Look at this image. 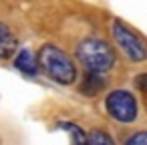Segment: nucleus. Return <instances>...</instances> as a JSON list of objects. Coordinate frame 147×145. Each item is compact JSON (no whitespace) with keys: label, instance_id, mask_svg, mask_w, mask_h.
<instances>
[{"label":"nucleus","instance_id":"nucleus-1","mask_svg":"<svg viewBox=\"0 0 147 145\" xmlns=\"http://www.w3.org/2000/svg\"><path fill=\"white\" fill-rule=\"evenodd\" d=\"M38 69L59 85H71L77 81V67L73 59L55 45H45L36 55Z\"/></svg>","mask_w":147,"mask_h":145},{"label":"nucleus","instance_id":"nucleus-2","mask_svg":"<svg viewBox=\"0 0 147 145\" xmlns=\"http://www.w3.org/2000/svg\"><path fill=\"white\" fill-rule=\"evenodd\" d=\"M75 53L79 63L85 67V71H93L101 75L109 73L117 63L115 49L103 38H85L77 45Z\"/></svg>","mask_w":147,"mask_h":145},{"label":"nucleus","instance_id":"nucleus-3","mask_svg":"<svg viewBox=\"0 0 147 145\" xmlns=\"http://www.w3.org/2000/svg\"><path fill=\"white\" fill-rule=\"evenodd\" d=\"M113 38L117 47L123 51V55L133 63H143L147 59V42L123 20H113Z\"/></svg>","mask_w":147,"mask_h":145},{"label":"nucleus","instance_id":"nucleus-4","mask_svg":"<svg viewBox=\"0 0 147 145\" xmlns=\"http://www.w3.org/2000/svg\"><path fill=\"white\" fill-rule=\"evenodd\" d=\"M105 109L109 117L119 123H133L139 117V107L135 97L123 89H117L105 97Z\"/></svg>","mask_w":147,"mask_h":145},{"label":"nucleus","instance_id":"nucleus-5","mask_svg":"<svg viewBox=\"0 0 147 145\" xmlns=\"http://www.w3.org/2000/svg\"><path fill=\"white\" fill-rule=\"evenodd\" d=\"M16 51H18V38L14 30L6 22H0V61L12 59Z\"/></svg>","mask_w":147,"mask_h":145},{"label":"nucleus","instance_id":"nucleus-6","mask_svg":"<svg viewBox=\"0 0 147 145\" xmlns=\"http://www.w3.org/2000/svg\"><path fill=\"white\" fill-rule=\"evenodd\" d=\"M14 69L20 71L22 75H26V77H34L38 73V63H36L34 53L30 49L16 51V55H14Z\"/></svg>","mask_w":147,"mask_h":145},{"label":"nucleus","instance_id":"nucleus-7","mask_svg":"<svg viewBox=\"0 0 147 145\" xmlns=\"http://www.w3.org/2000/svg\"><path fill=\"white\" fill-rule=\"evenodd\" d=\"M103 89H105V79L101 77V73L87 71V75L83 79V85H81V93L87 95V97H97Z\"/></svg>","mask_w":147,"mask_h":145},{"label":"nucleus","instance_id":"nucleus-8","mask_svg":"<svg viewBox=\"0 0 147 145\" xmlns=\"http://www.w3.org/2000/svg\"><path fill=\"white\" fill-rule=\"evenodd\" d=\"M59 127H61V129H65L67 133H71L75 143H85V141H87V135H85V131H83L79 125L69 123V121H63V123H59Z\"/></svg>","mask_w":147,"mask_h":145},{"label":"nucleus","instance_id":"nucleus-9","mask_svg":"<svg viewBox=\"0 0 147 145\" xmlns=\"http://www.w3.org/2000/svg\"><path fill=\"white\" fill-rule=\"evenodd\" d=\"M87 141L93 143V145H99V143H107V145H113V137H109L107 133L99 131V129H93L89 135H87Z\"/></svg>","mask_w":147,"mask_h":145},{"label":"nucleus","instance_id":"nucleus-10","mask_svg":"<svg viewBox=\"0 0 147 145\" xmlns=\"http://www.w3.org/2000/svg\"><path fill=\"white\" fill-rule=\"evenodd\" d=\"M127 145H147V131H139V133H133L131 137H127L125 141Z\"/></svg>","mask_w":147,"mask_h":145},{"label":"nucleus","instance_id":"nucleus-11","mask_svg":"<svg viewBox=\"0 0 147 145\" xmlns=\"http://www.w3.org/2000/svg\"><path fill=\"white\" fill-rule=\"evenodd\" d=\"M135 87H137L141 93L147 95V73H141V75L135 77Z\"/></svg>","mask_w":147,"mask_h":145}]
</instances>
